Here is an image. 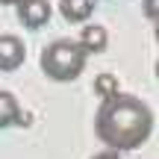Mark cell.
<instances>
[{"mask_svg":"<svg viewBox=\"0 0 159 159\" xmlns=\"http://www.w3.org/2000/svg\"><path fill=\"white\" fill-rule=\"evenodd\" d=\"M15 6H18V21L27 30H41L53 15L47 0H21V3H15Z\"/></svg>","mask_w":159,"mask_h":159,"instance_id":"277c9868","label":"cell"},{"mask_svg":"<svg viewBox=\"0 0 159 159\" xmlns=\"http://www.w3.org/2000/svg\"><path fill=\"white\" fill-rule=\"evenodd\" d=\"M77 44L85 50V56H89V53H103L106 44H109V33L100 27V24H85V27L80 30Z\"/></svg>","mask_w":159,"mask_h":159,"instance_id":"5b68a950","label":"cell"},{"mask_svg":"<svg viewBox=\"0 0 159 159\" xmlns=\"http://www.w3.org/2000/svg\"><path fill=\"white\" fill-rule=\"evenodd\" d=\"M94 91L100 94V100L118 94V80H115V74H100V77L94 80Z\"/></svg>","mask_w":159,"mask_h":159,"instance_id":"ba28073f","label":"cell"},{"mask_svg":"<svg viewBox=\"0 0 159 159\" xmlns=\"http://www.w3.org/2000/svg\"><path fill=\"white\" fill-rule=\"evenodd\" d=\"M21 115H24V112H21L18 97L12 94V91H3V89H0V130L21 124Z\"/></svg>","mask_w":159,"mask_h":159,"instance_id":"52a82bcc","label":"cell"},{"mask_svg":"<svg viewBox=\"0 0 159 159\" xmlns=\"http://www.w3.org/2000/svg\"><path fill=\"white\" fill-rule=\"evenodd\" d=\"M85 50L74 39H56L41 50L39 68L41 74L53 83H74V80L85 71Z\"/></svg>","mask_w":159,"mask_h":159,"instance_id":"7a4b0ae2","label":"cell"},{"mask_svg":"<svg viewBox=\"0 0 159 159\" xmlns=\"http://www.w3.org/2000/svg\"><path fill=\"white\" fill-rule=\"evenodd\" d=\"M91 159H121V153H115V150H100V153H94Z\"/></svg>","mask_w":159,"mask_h":159,"instance_id":"9c48e42d","label":"cell"},{"mask_svg":"<svg viewBox=\"0 0 159 159\" xmlns=\"http://www.w3.org/2000/svg\"><path fill=\"white\" fill-rule=\"evenodd\" d=\"M15 3H21V0H0V6H15Z\"/></svg>","mask_w":159,"mask_h":159,"instance_id":"8fae6325","label":"cell"},{"mask_svg":"<svg viewBox=\"0 0 159 159\" xmlns=\"http://www.w3.org/2000/svg\"><path fill=\"white\" fill-rule=\"evenodd\" d=\"M94 12V0H59V15L68 24H85Z\"/></svg>","mask_w":159,"mask_h":159,"instance_id":"8992f818","label":"cell"},{"mask_svg":"<svg viewBox=\"0 0 159 159\" xmlns=\"http://www.w3.org/2000/svg\"><path fill=\"white\" fill-rule=\"evenodd\" d=\"M144 12H148V18H156V9H153V0H144Z\"/></svg>","mask_w":159,"mask_h":159,"instance_id":"30bf717a","label":"cell"},{"mask_svg":"<svg viewBox=\"0 0 159 159\" xmlns=\"http://www.w3.org/2000/svg\"><path fill=\"white\" fill-rule=\"evenodd\" d=\"M153 133V112L136 94H112L94 112V136L109 150H139Z\"/></svg>","mask_w":159,"mask_h":159,"instance_id":"6da1fadb","label":"cell"},{"mask_svg":"<svg viewBox=\"0 0 159 159\" xmlns=\"http://www.w3.org/2000/svg\"><path fill=\"white\" fill-rule=\"evenodd\" d=\"M24 59H27V44L18 35L3 33L0 35V71L12 74V71H18L24 65Z\"/></svg>","mask_w":159,"mask_h":159,"instance_id":"3957f363","label":"cell"}]
</instances>
